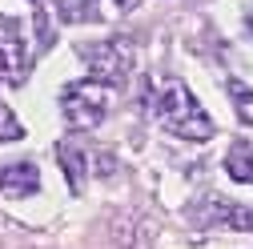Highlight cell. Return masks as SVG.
<instances>
[{"label":"cell","instance_id":"obj_1","mask_svg":"<svg viewBox=\"0 0 253 249\" xmlns=\"http://www.w3.org/2000/svg\"><path fill=\"white\" fill-rule=\"evenodd\" d=\"M153 109H157V117H161V124L173 137H181V141H209L213 137V121L205 117V109L193 101V92H189L185 84H169Z\"/></svg>","mask_w":253,"mask_h":249},{"label":"cell","instance_id":"obj_2","mask_svg":"<svg viewBox=\"0 0 253 249\" xmlns=\"http://www.w3.org/2000/svg\"><path fill=\"white\" fill-rule=\"evenodd\" d=\"M81 60L88 65L97 84L121 88L129 81V69H133V48L125 41H97V44H81Z\"/></svg>","mask_w":253,"mask_h":249},{"label":"cell","instance_id":"obj_3","mask_svg":"<svg viewBox=\"0 0 253 249\" xmlns=\"http://www.w3.org/2000/svg\"><path fill=\"white\" fill-rule=\"evenodd\" d=\"M60 109H65L69 124L92 129V124H101L105 113H109V88L97 84V81H73L60 92Z\"/></svg>","mask_w":253,"mask_h":249},{"label":"cell","instance_id":"obj_4","mask_svg":"<svg viewBox=\"0 0 253 249\" xmlns=\"http://www.w3.org/2000/svg\"><path fill=\"white\" fill-rule=\"evenodd\" d=\"M28 73V52L20 41V24L12 16H0V77L8 84H20Z\"/></svg>","mask_w":253,"mask_h":249},{"label":"cell","instance_id":"obj_5","mask_svg":"<svg viewBox=\"0 0 253 249\" xmlns=\"http://www.w3.org/2000/svg\"><path fill=\"white\" fill-rule=\"evenodd\" d=\"M197 221H205V225H229V229H253V205H233V201L209 197L205 213H197Z\"/></svg>","mask_w":253,"mask_h":249},{"label":"cell","instance_id":"obj_6","mask_svg":"<svg viewBox=\"0 0 253 249\" xmlns=\"http://www.w3.org/2000/svg\"><path fill=\"white\" fill-rule=\"evenodd\" d=\"M37 189H41L37 165L16 161V165H4V169H0V193H8V197H33Z\"/></svg>","mask_w":253,"mask_h":249},{"label":"cell","instance_id":"obj_7","mask_svg":"<svg viewBox=\"0 0 253 249\" xmlns=\"http://www.w3.org/2000/svg\"><path fill=\"white\" fill-rule=\"evenodd\" d=\"M225 169H229L233 181H249V185H253V145L237 141V145L225 153Z\"/></svg>","mask_w":253,"mask_h":249},{"label":"cell","instance_id":"obj_8","mask_svg":"<svg viewBox=\"0 0 253 249\" xmlns=\"http://www.w3.org/2000/svg\"><path fill=\"white\" fill-rule=\"evenodd\" d=\"M56 157H60V165H65V173H69V181H73V189H81L84 169H88V161H84V149H81V145H73V141H65V145L56 149Z\"/></svg>","mask_w":253,"mask_h":249},{"label":"cell","instance_id":"obj_9","mask_svg":"<svg viewBox=\"0 0 253 249\" xmlns=\"http://www.w3.org/2000/svg\"><path fill=\"white\" fill-rule=\"evenodd\" d=\"M56 12H60V20H69V24H81V20H101L97 0H56Z\"/></svg>","mask_w":253,"mask_h":249},{"label":"cell","instance_id":"obj_10","mask_svg":"<svg viewBox=\"0 0 253 249\" xmlns=\"http://www.w3.org/2000/svg\"><path fill=\"white\" fill-rule=\"evenodd\" d=\"M229 92H233V105H237V121L241 124H253V88H245V84H229Z\"/></svg>","mask_w":253,"mask_h":249},{"label":"cell","instance_id":"obj_11","mask_svg":"<svg viewBox=\"0 0 253 249\" xmlns=\"http://www.w3.org/2000/svg\"><path fill=\"white\" fill-rule=\"evenodd\" d=\"M20 133H24V129H20V121H16L4 105H0V141H16Z\"/></svg>","mask_w":253,"mask_h":249},{"label":"cell","instance_id":"obj_12","mask_svg":"<svg viewBox=\"0 0 253 249\" xmlns=\"http://www.w3.org/2000/svg\"><path fill=\"white\" fill-rule=\"evenodd\" d=\"M113 4H117V8H121V12H133V8H137V4H141V0H113Z\"/></svg>","mask_w":253,"mask_h":249}]
</instances>
